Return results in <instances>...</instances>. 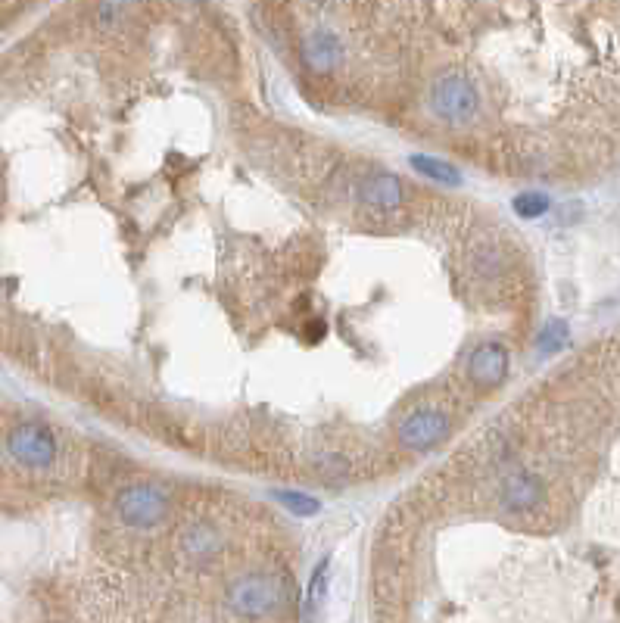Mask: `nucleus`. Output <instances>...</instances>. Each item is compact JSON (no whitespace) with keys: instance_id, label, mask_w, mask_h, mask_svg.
Masks as SVG:
<instances>
[{"instance_id":"obj_1","label":"nucleus","mask_w":620,"mask_h":623,"mask_svg":"<svg viewBox=\"0 0 620 623\" xmlns=\"http://www.w3.org/2000/svg\"><path fill=\"white\" fill-rule=\"evenodd\" d=\"M290 595V586L281 574L275 571H250L244 577H237L228 586V608L237 617H268L275 614Z\"/></svg>"},{"instance_id":"obj_2","label":"nucleus","mask_w":620,"mask_h":623,"mask_svg":"<svg viewBox=\"0 0 620 623\" xmlns=\"http://www.w3.org/2000/svg\"><path fill=\"white\" fill-rule=\"evenodd\" d=\"M430 113H434L443 125H468L477 119L480 110V94L474 81L462 72H443L430 85Z\"/></svg>"},{"instance_id":"obj_3","label":"nucleus","mask_w":620,"mask_h":623,"mask_svg":"<svg viewBox=\"0 0 620 623\" xmlns=\"http://www.w3.org/2000/svg\"><path fill=\"white\" fill-rule=\"evenodd\" d=\"M172 499L156 483H131L116 496L119 521L131 530H156L169 521Z\"/></svg>"},{"instance_id":"obj_4","label":"nucleus","mask_w":620,"mask_h":623,"mask_svg":"<svg viewBox=\"0 0 620 623\" xmlns=\"http://www.w3.org/2000/svg\"><path fill=\"white\" fill-rule=\"evenodd\" d=\"M452 430V421L446 412L434 409V405H421V409L409 412L406 418L399 421V446L409 449V452H427V449H437Z\"/></svg>"},{"instance_id":"obj_5","label":"nucleus","mask_w":620,"mask_h":623,"mask_svg":"<svg viewBox=\"0 0 620 623\" xmlns=\"http://www.w3.org/2000/svg\"><path fill=\"white\" fill-rule=\"evenodd\" d=\"M7 452L22 468L44 471L57 462V440H53V433L41 424H19L10 430Z\"/></svg>"},{"instance_id":"obj_6","label":"nucleus","mask_w":620,"mask_h":623,"mask_svg":"<svg viewBox=\"0 0 620 623\" xmlns=\"http://www.w3.org/2000/svg\"><path fill=\"white\" fill-rule=\"evenodd\" d=\"M543 499H546V483L533 471H524V468L508 471L499 486V505L508 514H527V511L543 505Z\"/></svg>"},{"instance_id":"obj_7","label":"nucleus","mask_w":620,"mask_h":623,"mask_svg":"<svg viewBox=\"0 0 620 623\" xmlns=\"http://www.w3.org/2000/svg\"><path fill=\"white\" fill-rule=\"evenodd\" d=\"M508 365H511V356H508L505 343L483 340L468 356V377L477 387H499L508 377Z\"/></svg>"},{"instance_id":"obj_8","label":"nucleus","mask_w":620,"mask_h":623,"mask_svg":"<svg viewBox=\"0 0 620 623\" xmlns=\"http://www.w3.org/2000/svg\"><path fill=\"white\" fill-rule=\"evenodd\" d=\"M222 549H225V539L212 524H191L181 533V552L197 567H209L212 561H219Z\"/></svg>"},{"instance_id":"obj_9","label":"nucleus","mask_w":620,"mask_h":623,"mask_svg":"<svg viewBox=\"0 0 620 623\" xmlns=\"http://www.w3.org/2000/svg\"><path fill=\"white\" fill-rule=\"evenodd\" d=\"M359 200L368 209L377 212H393L402 206V184L393 172H371L359 184Z\"/></svg>"},{"instance_id":"obj_10","label":"nucleus","mask_w":620,"mask_h":623,"mask_svg":"<svg viewBox=\"0 0 620 623\" xmlns=\"http://www.w3.org/2000/svg\"><path fill=\"white\" fill-rule=\"evenodd\" d=\"M303 60L312 72H331L343 60V41L328 29H315L303 41Z\"/></svg>"},{"instance_id":"obj_11","label":"nucleus","mask_w":620,"mask_h":623,"mask_svg":"<svg viewBox=\"0 0 620 623\" xmlns=\"http://www.w3.org/2000/svg\"><path fill=\"white\" fill-rule=\"evenodd\" d=\"M409 166L421 175V178H430L437 184H446V187H458L462 184V172H458L452 162L446 159H437V156H424V153H415L409 159Z\"/></svg>"},{"instance_id":"obj_12","label":"nucleus","mask_w":620,"mask_h":623,"mask_svg":"<svg viewBox=\"0 0 620 623\" xmlns=\"http://www.w3.org/2000/svg\"><path fill=\"white\" fill-rule=\"evenodd\" d=\"M275 502L281 508H287L290 514H296V518H315V514L321 511V502L312 496V493H300V490H275L272 493Z\"/></svg>"},{"instance_id":"obj_13","label":"nucleus","mask_w":620,"mask_h":623,"mask_svg":"<svg viewBox=\"0 0 620 623\" xmlns=\"http://www.w3.org/2000/svg\"><path fill=\"white\" fill-rule=\"evenodd\" d=\"M328 574H331V558H321L312 567L309 583H306V602H309V608H318L321 602H325V595H328Z\"/></svg>"},{"instance_id":"obj_14","label":"nucleus","mask_w":620,"mask_h":623,"mask_svg":"<svg viewBox=\"0 0 620 623\" xmlns=\"http://www.w3.org/2000/svg\"><path fill=\"white\" fill-rule=\"evenodd\" d=\"M568 337H571V331H568V324L564 321H549L543 331H539V337H536V349L539 352H561L564 349V343H568Z\"/></svg>"},{"instance_id":"obj_15","label":"nucleus","mask_w":620,"mask_h":623,"mask_svg":"<svg viewBox=\"0 0 620 623\" xmlns=\"http://www.w3.org/2000/svg\"><path fill=\"white\" fill-rule=\"evenodd\" d=\"M511 206H515V212L521 215V219L530 222V219H539V215H546L552 200L546 194H539V191H527V194H518Z\"/></svg>"},{"instance_id":"obj_16","label":"nucleus","mask_w":620,"mask_h":623,"mask_svg":"<svg viewBox=\"0 0 620 623\" xmlns=\"http://www.w3.org/2000/svg\"><path fill=\"white\" fill-rule=\"evenodd\" d=\"M138 0H100V7H97V19L103 29H110V25H116Z\"/></svg>"}]
</instances>
